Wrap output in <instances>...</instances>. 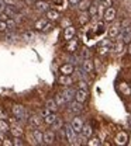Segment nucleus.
<instances>
[{"mask_svg": "<svg viewBox=\"0 0 131 146\" xmlns=\"http://www.w3.org/2000/svg\"><path fill=\"white\" fill-rule=\"evenodd\" d=\"M11 111H13V114H14V117L17 118V121H20V122H23V121H25V117H27V112H25V110H24V107L23 106H13V108H11Z\"/></svg>", "mask_w": 131, "mask_h": 146, "instance_id": "1", "label": "nucleus"}, {"mask_svg": "<svg viewBox=\"0 0 131 146\" xmlns=\"http://www.w3.org/2000/svg\"><path fill=\"white\" fill-rule=\"evenodd\" d=\"M120 38L124 44H128L131 42V25H127V27H120Z\"/></svg>", "mask_w": 131, "mask_h": 146, "instance_id": "2", "label": "nucleus"}, {"mask_svg": "<svg viewBox=\"0 0 131 146\" xmlns=\"http://www.w3.org/2000/svg\"><path fill=\"white\" fill-rule=\"evenodd\" d=\"M75 93H76V90L74 89V87H71V86H65V89H63V91H62V94H63L66 103H71V101L75 100Z\"/></svg>", "mask_w": 131, "mask_h": 146, "instance_id": "3", "label": "nucleus"}, {"mask_svg": "<svg viewBox=\"0 0 131 146\" xmlns=\"http://www.w3.org/2000/svg\"><path fill=\"white\" fill-rule=\"evenodd\" d=\"M113 49V44L110 39H104V41H102L100 42V48H99V54L100 55H104L107 54L109 51H112Z\"/></svg>", "mask_w": 131, "mask_h": 146, "instance_id": "4", "label": "nucleus"}, {"mask_svg": "<svg viewBox=\"0 0 131 146\" xmlns=\"http://www.w3.org/2000/svg\"><path fill=\"white\" fill-rule=\"evenodd\" d=\"M65 135H66V139H68V142L71 143V145H74V142H75V131H74V128L71 127V124H66L65 127Z\"/></svg>", "mask_w": 131, "mask_h": 146, "instance_id": "5", "label": "nucleus"}, {"mask_svg": "<svg viewBox=\"0 0 131 146\" xmlns=\"http://www.w3.org/2000/svg\"><path fill=\"white\" fill-rule=\"evenodd\" d=\"M69 111H71L72 114H75V115L82 114V112H83L82 103H79V101H71V103H69Z\"/></svg>", "mask_w": 131, "mask_h": 146, "instance_id": "6", "label": "nucleus"}, {"mask_svg": "<svg viewBox=\"0 0 131 146\" xmlns=\"http://www.w3.org/2000/svg\"><path fill=\"white\" fill-rule=\"evenodd\" d=\"M54 141H55V133H54V131H47V132L42 133V143H45V145H52Z\"/></svg>", "mask_w": 131, "mask_h": 146, "instance_id": "7", "label": "nucleus"}, {"mask_svg": "<svg viewBox=\"0 0 131 146\" xmlns=\"http://www.w3.org/2000/svg\"><path fill=\"white\" fill-rule=\"evenodd\" d=\"M88 98V90H82V89H78L75 93V100L79 103H85Z\"/></svg>", "mask_w": 131, "mask_h": 146, "instance_id": "8", "label": "nucleus"}, {"mask_svg": "<svg viewBox=\"0 0 131 146\" xmlns=\"http://www.w3.org/2000/svg\"><path fill=\"white\" fill-rule=\"evenodd\" d=\"M58 82H59V84H62V86H71V84L74 83V79L71 77V74H61L59 79H58Z\"/></svg>", "mask_w": 131, "mask_h": 146, "instance_id": "9", "label": "nucleus"}, {"mask_svg": "<svg viewBox=\"0 0 131 146\" xmlns=\"http://www.w3.org/2000/svg\"><path fill=\"white\" fill-rule=\"evenodd\" d=\"M127 141H128V135L124 131H121V132L117 133V136H116V143L117 145H126Z\"/></svg>", "mask_w": 131, "mask_h": 146, "instance_id": "10", "label": "nucleus"}, {"mask_svg": "<svg viewBox=\"0 0 131 146\" xmlns=\"http://www.w3.org/2000/svg\"><path fill=\"white\" fill-rule=\"evenodd\" d=\"M82 69L85 70L86 73H90L93 70V62L89 59V58H86V59H82Z\"/></svg>", "mask_w": 131, "mask_h": 146, "instance_id": "11", "label": "nucleus"}, {"mask_svg": "<svg viewBox=\"0 0 131 146\" xmlns=\"http://www.w3.org/2000/svg\"><path fill=\"white\" fill-rule=\"evenodd\" d=\"M71 127L74 128L75 133H79L80 129H82V127H83V122H82V119H80L79 117H75V118L72 119V122H71Z\"/></svg>", "mask_w": 131, "mask_h": 146, "instance_id": "12", "label": "nucleus"}, {"mask_svg": "<svg viewBox=\"0 0 131 146\" xmlns=\"http://www.w3.org/2000/svg\"><path fill=\"white\" fill-rule=\"evenodd\" d=\"M104 21H107V23H110L113 21L114 18H116V10L113 9V7H107L106 9V11H104Z\"/></svg>", "mask_w": 131, "mask_h": 146, "instance_id": "13", "label": "nucleus"}, {"mask_svg": "<svg viewBox=\"0 0 131 146\" xmlns=\"http://www.w3.org/2000/svg\"><path fill=\"white\" fill-rule=\"evenodd\" d=\"M28 124L34 128L39 127V125L42 124V117H41V115H33V117H30V118H28Z\"/></svg>", "mask_w": 131, "mask_h": 146, "instance_id": "14", "label": "nucleus"}, {"mask_svg": "<svg viewBox=\"0 0 131 146\" xmlns=\"http://www.w3.org/2000/svg\"><path fill=\"white\" fill-rule=\"evenodd\" d=\"M35 10H37V11H39V13H44V11L49 10V4H48L47 1H44V0L37 1V3H35Z\"/></svg>", "mask_w": 131, "mask_h": 146, "instance_id": "15", "label": "nucleus"}, {"mask_svg": "<svg viewBox=\"0 0 131 146\" xmlns=\"http://www.w3.org/2000/svg\"><path fill=\"white\" fill-rule=\"evenodd\" d=\"M92 132H93V129H92V127H90L89 124H83V127L80 129V133H82L86 139H89V138L92 136Z\"/></svg>", "mask_w": 131, "mask_h": 146, "instance_id": "16", "label": "nucleus"}, {"mask_svg": "<svg viewBox=\"0 0 131 146\" xmlns=\"http://www.w3.org/2000/svg\"><path fill=\"white\" fill-rule=\"evenodd\" d=\"M75 33H76L75 27H72V25L66 27V28H65V33H63V35H65V39H66V41H69L71 38H74V36H75Z\"/></svg>", "mask_w": 131, "mask_h": 146, "instance_id": "17", "label": "nucleus"}, {"mask_svg": "<svg viewBox=\"0 0 131 146\" xmlns=\"http://www.w3.org/2000/svg\"><path fill=\"white\" fill-rule=\"evenodd\" d=\"M59 70H61L62 74H72L74 73V65L72 63H65V65L61 66Z\"/></svg>", "mask_w": 131, "mask_h": 146, "instance_id": "18", "label": "nucleus"}, {"mask_svg": "<svg viewBox=\"0 0 131 146\" xmlns=\"http://www.w3.org/2000/svg\"><path fill=\"white\" fill-rule=\"evenodd\" d=\"M89 17H90V14L88 13V10L82 11V13H80V16H79V23H80L82 25L88 24V23H89Z\"/></svg>", "mask_w": 131, "mask_h": 146, "instance_id": "19", "label": "nucleus"}, {"mask_svg": "<svg viewBox=\"0 0 131 146\" xmlns=\"http://www.w3.org/2000/svg\"><path fill=\"white\" fill-rule=\"evenodd\" d=\"M47 20H51V21H55L59 18V13L56 10H47Z\"/></svg>", "mask_w": 131, "mask_h": 146, "instance_id": "20", "label": "nucleus"}, {"mask_svg": "<svg viewBox=\"0 0 131 146\" xmlns=\"http://www.w3.org/2000/svg\"><path fill=\"white\" fill-rule=\"evenodd\" d=\"M118 33H120V28H118V24H114L109 28V36L110 38H116L118 36Z\"/></svg>", "mask_w": 131, "mask_h": 146, "instance_id": "21", "label": "nucleus"}, {"mask_svg": "<svg viewBox=\"0 0 131 146\" xmlns=\"http://www.w3.org/2000/svg\"><path fill=\"white\" fill-rule=\"evenodd\" d=\"M45 107L49 110L51 112H55L56 110H58V106H56L55 100H52V98H49V100H47V104H45Z\"/></svg>", "mask_w": 131, "mask_h": 146, "instance_id": "22", "label": "nucleus"}, {"mask_svg": "<svg viewBox=\"0 0 131 146\" xmlns=\"http://www.w3.org/2000/svg\"><path fill=\"white\" fill-rule=\"evenodd\" d=\"M4 13L7 14L9 18H13L16 14V6H7L6 4V9H4Z\"/></svg>", "mask_w": 131, "mask_h": 146, "instance_id": "23", "label": "nucleus"}, {"mask_svg": "<svg viewBox=\"0 0 131 146\" xmlns=\"http://www.w3.org/2000/svg\"><path fill=\"white\" fill-rule=\"evenodd\" d=\"M76 49H78V41H76V39H74V38H71V39L68 41V51L74 54Z\"/></svg>", "mask_w": 131, "mask_h": 146, "instance_id": "24", "label": "nucleus"}, {"mask_svg": "<svg viewBox=\"0 0 131 146\" xmlns=\"http://www.w3.org/2000/svg\"><path fill=\"white\" fill-rule=\"evenodd\" d=\"M86 74H88V73L85 72L82 68H76L75 69V77L79 79V80H85V79H86Z\"/></svg>", "mask_w": 131, "mask_h": 146, "instance_id": "25", "label": "nucleus"}, {"mask_svg": "<svg viewBox=\"0 0 131 146\" xmlns=\"http://www.w3.org/2000/svg\"><path fill=\"white\" fill-rule=\"evenodd\" d=\"M54 100H55V103H56V106H58V107H61V106L66 104V100H65V97H63V94H62V93H58Z\"/></svg>", "mask_w": 131, "mask_h": 146, "instance_id": "26", "label": "nucleus"}, {"mask_svg": "<svg viewBox=\"0 0 131 146\" xmlns=\"http://www.w3.org/2000/svg\"><path fill=\"white\" fill-rule=\"evenodd\" d=\"M33 138H34V141H35V143H42V132L41 131H38L35 129L34 132H33Z\"/></svg>", "mask_w": 131, "mask_h": 146, "instance_id": "27", "label": "nucleus"}, {"mask_svg": "<svg viewBox=\"0 0 131 146\" xmlns=\"http://www.w3.org/2000/svg\"><path fill=\"white\" fill-rule=\"evenodd\" d=\"M55 118H56L55 114H54V112H49L48 115H45V117H44V122H45V124H48V125H51V124L55 121Z\"/></svg>", "mask_w": 131, "mask_h": 146, "instance_id": "28", "label": "nucleus"}, {"mask_svg": "<svg viewBox=\"0 0 131 146\" xmlns=\"http://www.w3.org/2000/svg\"><path fill=\"white\" fill-rule=\"evenodd\" d=\"M97 10H99L97 3H90V4H89V11H88V13H89V14L93 17V16H96V14H97Z\"/></svg>", "mask_w": 131, "mask_h": 146, "instance_id": "29", "label": "nucleus"}, {"mask_svg": "<svg viewBox=\"0 0 131 146\" xmlns=\"http://www.w3.org/2000/svg\"><path fill=\"white\" fill-rule=\"evenodd\" d=\"M123 48H124V42L121 41V38L118 39V42L116 44V45H113V49L117 52V54H121L123 52Z\"/></svg>", "mask_w": 131, "mask_h": 146, "instance_id": "30", "label": "nucleus"}, {"mask_svg": "<svg viewBox=\"0 0 131 146\" xmlns=\"http://www.w3.org/2000/svg\"><path fill=\"white\" fill-rule=\"evenodd\" d=\"M10 132L13 133V136H21L23 135V129L19 125H13V128L10 129Z\"/></svg>", "mask_w": 131, "mask_h": 146, "instance_id": "31", "label": "nucleus"}, {"mask_svg": "<svg viewBox=\"0 0 131 146\" xmlns=\"http://www.w3.org/2000/svg\"><path fill=\"white\" fill-rule=\"evenodd\" d=\"M78 4H79V6H78V7H79V10H80V11H85V10H88V9H89L90 1H88V0H86V1H85V0H80Z\"/></svg>", "mask_w": 131, "mask_h": 146, "instance_id": "32", "label": "nucleus"}, {"mask_svg": "<svg viewBox=\"0 0 131 146\" xmlns=\"http://www.w3.org/2000/svg\"><path fill=\"white\" fill-rule=\"evenodd\" d=\"M6 24H7V30H9V31H13V30L16 28V25H17V23H16L13 18H7V20H6Z\"/></svg>", "mask_w": 131, "mask_h": 146, "instance_id": "33", "label": "nucleus"}, {"mask_svg": "<svg viewBox=\"0 0 131 146\" xmlns=\"http://www.w3.org/2000/svg\"><path fill=\"white\" fill-rule=\"evenodd\" d=\"M103 33H104V23H97L96 24V28H94V34L100 35Z\"/></svg>", "mask_w": 131, "mask_h": 146, "instance_id": "34", "label": "nucleus"}, {"mask_svg": "<svg viewBox=\"0 0 131 146\" xmlns=\"http://www.w3.org/2000/svg\"><path fill=\"white\" fill-rule=\"evenodd\" d=\"M51 125H52V129H54V131H58V129H61V128H62V121H61V119L56 117L55 121H54Z\"/></svg>", "mask_w": 131, "mask_h": 146, "instance_id": "35", "label": "nucleus"}, {"mask_svg": "<svg viewBox=\"0 0 131 146\" xmlns=\"http://www.w3.org/2000/svg\"><path fill=\"white\" fill-rule=\"evenodd\" d=\"M23 39H25V41L34 39V33H33V31H25V33L23 34Z\"/></svg>", "mask_w": 131, "mask_h": 146, "instance_id": "36", "label": "nucleus"}, {"mask_svg": "<svg viewBox=\"0 0 131 146\" xmlns=\"http://www.w3.org/2000/svg\"><path fill=\"white\" fill-rule=\"evenodd\" d=\"M88 145L89 146H100L102 145V141H100L99 138H92V139L88 142Z\"/></svg>", "mask_w": 131, "mask_h": 146, "instance_id": "37", "label": "nucleus"}, {"mask_svg": "<svg viewBox=\"0 0 131 146\" xmlns=\"http://www.w3.org/2000/svg\"><path fill=\"white\" fill-rule=\"evenodd\" d=\"M45 24H47V20H44V18H42V20H38L37 23H35V28L41 31V30L44 28V25H45Z\"/></svg>", "mask_w": 131, "mask_h": 146, "instance_id": "38", "label": "nucleus"}, {"mask_svg": "<svg viewBox=\"0 0 131 146\" xmlns=\"http://www.w3.org/2000/svg\"><path fill=\"white\" fill-rule=\"evenodd\" d=\"M10 128H9V125H7V122L4 121V119H0V131L1 132H7Z\"/></svg>", "mask_w": 131, "mask_h": 146, "instance_id": "39", "label": "nucleus"}, {"mask_svg": "<svg viewBox=\"0 0 131 146\" xmlns=\"http://www.w3.org/2000/svg\"><path fill=\"white\" fill-rule=\"evenodd\" d=\"M76 86H78V89H82V90H88V87H89L85 80H79V83H78Z\"/></svg>", "mask_w": 131, "mask_h": 146, "instance_id": "40", "label": "nucleus"}, {"mask_svg": "<svg viewBox=\"0 0 131 146\" xmlns=\"http://www.w3.org/2000/svg\"><path fill=\"white\" fill-rule=\"evenodd\" d=\"M16 38H17V35H16L14 33H9V34L6 35V39H7V41H10V42H11V41H14Z\"/></svg>", "mask_w": 131, "mask_h": 146, "instance_id": "41", "label": "nucleus"}, {"mask_svg": "<svg viewBox=\"0 0 131 146\" xmlns=\"http://www.w3.org/2000/svg\"><path fill=\"white\" fill-rule=\"evenodd\" d=\"M3 31H7V24H6V21L0 20V33H3Z\"/></svg>", "mask_w": 131, "mask_h": 146, "instance_id": "42", "label": "nucleus"}, {"mask_svg": "<svg viewBox=\"0 0 131 146\" xmlns=\"http://www.w3.org/2000/svg\"><path fill=\"white\" fill-rule=\"evenodd\" d=\"M13 145H16V146H21L23 145V141L20 139V136H14V141L11 142Z\"/></svg>", "mask_w": 131, "mask_h": 146, "instance_id": "43", "label": "nucleus"}, {"mask_svg": "<svg viewBox=\"0 0 131 146\" xmlns=\"http://www.w3.org/2000/svg\"><path fill=\"white\" fill-rule=\"evenodd\" d=\"M6 118H9V117H7V112L0 107V119H6Z\"/></svg>", "mask_w": 131, "mask_h": 146, "instance_id": "44", "label": "nucleus"}, {"mask_svg": "<svg viewBox=\"0 0 131 146\" xmlns=\"http://www.w3.org/2000/svg\"><path fill=\"white\" fill-rule=\"evenodd\" d=\"M51 28H52V25H51V24H48V23H47V24H45V25H44V28H42V30H41V31H42V33H48V31H49V30H51Z\"/></svg>", "mask_w": 131, "mask_h": 146, "instance_id": "45", "label": "nucleus"}, {"mask_svg": "<svg viewBox=\"0 0 131 146\" xmlns=\"http://www.w3.org/2000/svg\"><path fill=\"white\" fill-rule=\"evenodd\" d=\"M4 3L7 6H16L17 4V0H4Z\"/></svg>", "mask_w": 131, "mask_h": 146, "instance_id": "46", "label": "nucleus"}, {"mask_svg": "<svg viewBox=\"0 0 131 146\" xmlns=\"http://www.w3.org/2000/svg\"><path fill=\"white\" fill-rule=\"evenodd\" d=\"M49 112H51V111H49V110H48V108H47V107H45V108H44V110H42V111H41V117L44 118V117H45V115H48Z\"/></svg>", "mask_w": 131, "mask_h": 146, "instance_id": "47", "label": "nucleus"}, {"mask_svg": "<svg viewBox=\"0 0 131 146\" xmlns=\"http://www.w3.org/2000/svg\"><path fill=\"white\" fill-rule=\"evenodd\" d=\"M4 9H6V3H4V0H0V13H3Z\"/></svg>", "mask_w": 131, "mask_h": 146, "instance_id": "48", "label": "nucleus"}, {"mask_svg": "<svg viewBox=\"0 0 131 146\" xmlns=\"http://www.w3.org/2000/svg\"><path fill=\"white\" fill-rule=\"evenodd\" d=\"M103 6L107 9V7H110L112 6V0H103Z\"/></svg>", "mask_w": 131, "mask_h": 146, "instance_id": "49", "label": "nucleus"}, {"mask_svg": "<svg viewBox=\"0 0 131 146\" xmlns=\"http://www.w3.org/2000/svg\"><path fill=\"white\" fill-rule=\"evenodd\" d=\"M7 14H6V13H4V11H3V13H0V20H3V21H6V20H7Z\"/></svg>", "mask_w": 131, "mask_h": 146, "instance_id": "50", "label": "nucleus"}, {"mask_svg": "<svg viewBox=\"0 0 131 146\" xmlns=\"http://www.w3.org/2000/svg\"><path fill=\"white\" fill-rule=\"evenodd\" d=\"M89 56H90V52H89L88 49H85V51H83V59H86V58H89Z\"/></svg>", "mask_w": 131, "mask_h": 146, "instance_id": "51", "label": "nucleus"}, {"mask_svg": "<svg viewBox=\"0 0 131 146\" xmlns=\"http://www.w3.org/2000/svg\"><path fill=\"white\" fill-rule=\"evenodd\" d=\"M79 1H80V0H69V3H71L72 6H76V4H78Z\"/></svg>", "mask_w": 131, "mask_h": 146, "instance_id": "52", "label": "nucleus"}, {"mask_svg": "<svg viewBox=\"0 0 131 146\" xmlns=\"http://www.w3.org/2000/svg\"><path fill=\"white\" fill-rule=\"evenodd\" d=\"M34 1H35V0H25V3H27V4H33Z\"/></svg>", "mask_w": 131, "mask_h": 146, "instance_id": "53", "label": "nucleus"}, {"mask_svg": "<svg viewBox=\"0 0 131 146\" xmlns=\"http://www.w3.org/2000/svg\"><path fill=\"white\" fill-rule=\"evenodd\" d=\"M4 145H13V143H11V142H10L9 139H6V142H4Z\"/></svg>", "mask_w": 131, "mask_h": 146, "instance_id": "54", "label": "nucleus"}, {"mask_svg": "<svg viewBox=\"0 0 131 146\" xmlns=\"http://www.w3.org/2000/svg\"><path fill=\"white\" fill-rule=\"evenodd\" d=\"M128 54L131 55V42H128Z\"/></svg>", "mask_w": 131, "mask_h": 146, "instance_id": "55", "label": "nucleus"}, {"mask_svg": "<svg viewBox=\"0 0 131 146\" xmlns=\"http://www.w3.org/2000/svg\"><path fill=\"white\" fill-rule=\"evenodd\" d=\"M130 94H131V89H130Z\"/></svg>", "mask_w": 131, "mask_h": 146, "instance_id": "56", "label": "nucleus"}]
</instances>
